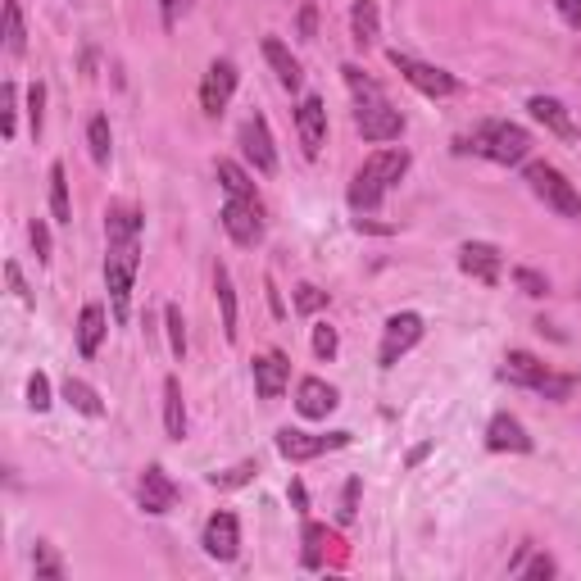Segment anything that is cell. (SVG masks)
Masks as SVG:
<instances>
[{"label":"cell","mask_w":581,"mask_h":581,"mask_svg":"<svg viewBox=\"0 0 581 581\" xmlns=\"http://www.w3.org/2000/svg\"><path fill=\"white\" fill-rule=\"evenodd\" d=\"M404 168H409V155H404V150H377V155H368L364 168L355 173V182H350V205L364 209V214L377 209L386 191L404 178Z\"/></svg>","instance_id":"6da1fadb"},{"label":"cell","mask_w":581,"mask_h":581,"mask_svg":"<svg viewBox=\"0 0 581 581\" xmlns=\"http://www.w3.org/2000/svg\"><path fill=\"white\" fill-rule=\"evenodd\" d=\"M459 150H473V155H486L495 159V164H522L527 159V150H532V137H527V128H518V123H482V128H473V137H463Z\"/></svg>","instance_id":"7a4b0ae2"},{"label":"cell","mask_w":581,"mask_h":581,"mask_svg":"<svg viewBox=\"0 0 581 581\" xmlns=\"http://www.w3.org/2000/svg\"><path fill=\"white\" fill-rule=\"evenodd\" d=\"M500 377H504V382H513V386H527V391H541L545 400H568V395L577 391V377H572V373H550V368H545L536 355H527V350H509Z\"/></svg>","instance_id":"3957f363"},{"label":"cell","mask_w":581,"mask_h":581,"mask_svg":"<svg viewBox=\"0 0 581 581\" xmlns=\"http://www.w3.org/2000/svg\"><path fill=\"white\" fill-rule=\"evenodd\" d=\"M137 268H141V241H109L105 286L114 296V314L119 318H128V296H132V282H137Z\"/></svg>","instance_id":"277c9868"},{"label":"cell","mask_w":581,"mask_h":581,"mask_svg":"<svg viewBox=\"0 0 581 581\" xmlns=\"http://www.w3.org/2000/svg\"><path fill=\"white\" fill-rule=\"evenodd\" d=\"M527 187H532L536 200H545V205L554 209V214L563 218H581V196L577 187H572L568 178H563L554 164H532L527 168Z\"/></svg>","instance_id":"5b68a950"},{"label":"cell","mask_w":581,"mask_h":581,"mask_svg":"<svg viewBox=\"0 0 581 581\" xmlns=\"http://www.w3.org/2000/svg\"><path fill=\"white\" fill-rule=\"evenodd\" d=\"M223 227L237 246H259V241H264V209H259V200L255 196H227Z\"/></svg>","instance_id":"8992f818"},{"label":"cell","mask_w":581,"mask_h":581,"mask_svg":"<svg viewBox=\"0 0 581 581\" xmlns=\"http://www.w3.org/2000/svg\"><path fill=\"white\" fill-rule=\"evenodd\" d=\"M341 445H350V432L318 436V432H296V427H282V432H277V454L291 459V463H309L327 450H341Z\"/></svg>","instance_id":"52a82bcc"},{"label":"cell","mask_w":581,"mask_h":581,"mask_svg":"<svg viewBox=\"0 0 581 581\" xmlns=\"http://www.w3.org/2000/svg\"><path fill=\"white\" fill-rule=\"evenodd\" d=\"M391 64L400 69V78L409 82V87H418L423 96H454L459 91V78L454 73H445V69H436V64H423V60H414V55H400V50H391Z\"/></svg>","instance_id":"ba28073f"},{"label":"cell","mask_w":581,"mask_h":581,"mask_svg":"<svg viewBox=\"0 0 581 581\" xmlns=\"http://www.w3.org/2000/svg\"><path fill=\"white\" fill-rule=\"evenodd\" d=\"M423 341V318L418 314H391L386 318V332H382V350H377V364L382 368H395L400 364V355H409L414 345Z\"/></svg>","instance_id":"9c48e42d"},{"label":"cell","mask_w":581,"mask_h":581,"mask_svg":"<svg viewBox=\"0 0 581 581\" xmlns=\"http://www.w3.org/2000/svg\"><path fill=\"white\" fill-rule=\"evenodd\" d=\"M355 128L364 141H395L404 132V114L395 105H386V96L364 100V105L355 109Z\"/></svg>","instance_id":"30bf717a"},{"label":"cell","mask_w":581,"mask_h":581,"mask_svg":"<svg viewBox=\"0 0 581 581\" xmlns=\"http://www.w3.org/2000/svg\"><path fill=\"white\" fill-rule=\"evenodd\" d=\"M241 155H246L264 178L277 173V150H273V132H268L264 114H250V119L241 123Z\"/></svg>","instance_id":"8fae6325"},{"label":"cell","mask_w":581,"mask_h":581,"mask_svg":"<svg viewBox=\"0 0 581 581\" xmlns=\"http://www.w3.org/2000/svg\"><path fill=\"white\" fill-rule=\"evenodd\" d=\"M232 91H237V64L232 60H214L205 69V82H200V105H205V114H223L227 100H232Z\"/></svg>","instance_id":"7c38bea8"},{"label":"cell","mask_w":581,"mask_h":581,"mask_svg":"<svg viewBox=\"0 0 581 581\" xmlns=\"http://www.w3.org/2000/svg\"><path fill=\"white\" fill-rule=\"evenodd\" d=\"M200 545H205V554H209V559H218V563L237 559V550H241V527H237V518H232V513H214V518L205 522V536H200Z\"/></svg>","instance_id":"4fadbf2b"},{"label":"cell","mask_w":581,"mask_h":581,"mask_svg":"<svg viewBox=\"0 0 581 581\" xmlns=\"http://www.w3.org/2000/svg\"><path fill=\"white\" fill-rule=\"evenodd\" d=\"M137 500L146 513H168L173 504H178V486H173V477L159 468V463H150L146 473H141L137 482Z\"/></svg>","instance_id":"5bb4252c"},{"label":"cell","mask_w":581,"mask_h":581,"mask_svg":"<svg viewBox=\"0 0 581 581\" xmlns=\"http://www.w3.org/2000/svg\"><path fill=\"white\" fill-rule=\"evenodd\" d=\"M296 128H300V146H305L309 159H318V150H323L327 141V105L318 96H305L296 109Z\"/></svg>","instance_id":"9a60e30c"},{"label":"cell","mask_w":581,"mask_h":581,"mask_svg":"<svg viewBox=\"0 0 581 581\" xmlns=\"http://www.w3.org/2000/svg\"><path fill=\"white\" fill-rule=\"evenodd\" d=\"M459 268L468 277H477L482 286H495V282H500L504 259H500V250H495L491 241H468V246L459 250Z\"/></svg>","instance_id":"2e32d148"},{"label":"cell","mask_w":581,"mask_h":581,"mask_svg":"<svg viewBox=\"0 0 581 581\" xmlns=\"http://www.w3.org/2000/svg\"><path fill=\"white\" fill-rule=\"evenodd\" d=\"M286 382H291V364H286L282 350H268V355L255 359V391H259V400H277V395L286 391Z\"/></svg>","instance_id":"e0dca14e"},{"label":"cell","mask_w":581,"mask_h":581,"mask_svg":"<svg viewBox=\"0 0 581 581\" xmlns=\"http://www.w3.org/2000/svg\"><path fill=\"white\" fill-rule=\"evenodd\" d=\"M341 404V395H336V386H327L323 377H305L300 382V391H296V409L305 418H327Z\"/></svg>","instance_id":"ac0fdd59"},{"label":"cell","mask_w":581,"mask_h":581,"mask_svg":"<svg viewBox=\"0 0 581 581\" xmlns=\"http://www.w3.org/2000/svg\"><path fill=\"white\" fill-rule=\"evenodd\" d=\"M486 445H491V450L527 454V450H532V436H527V427H522L513 414H495L491 427H486Z\"/></svg>","instance_id":"d6986e66"},{"label":"cell","mask_w":581,"mask_h":581,"mask_svg":"<svg viewBox=\"0 0 581 581\" xmlns=\"http://www.w3.org/2000/svg\"><path fill=\"white\" fill-rule=\"evenodd\" d=\"M264 60L273 64L277 82H282L286 91H300V82H305V73H300V60H296V55H291V50H286L277 37H264Z\"/></svg>","instance_id":"ffe728a7"},{"label":"cell","mask_w":581,"mask_h":581,"mask_svg":"<svg viewBox=\"0 0 581 581\" xmlns=\"http://www.w3.org/2000/svg\"><path fill=\"white\" fill-rule=\"evenodd\" d=\"M164 427L173 441L187 436V404H182V382L178 377H164Z\"/></svg>","instance_id":"44dd1931"},{"label":"cell","mask_w":581,"mask_h":581,"mask_svg":"<svg viewBox=\"0 0 581 581\" xmlns=\"http://www.w3.org/2000/svg\"><path fill=\"white\" fill-rule=\"evenodd\" d=\"M532 119L536 123H545V128L554 132V137H572V119H568V109H563V100H554V96H532Z\"/></svg>","instance_id":"7402d4cb"},{"label":"cell","mask_w":581,"mask_h":581,"mask_svg":"<svg viewBox=\"0 0 581 581\" xmlns=\"http://www.w3.org/2000/svg\"><path fill=\"white\" fill-rule=\"evenodd\" d=\"M105 237L109 241H141V214L132 205H109V214H105Z\"/></svg>","instance_id":"603a6c76"},{"label":"cell","mask_w":581,"mask_h":581,"mask_svg":"<svg viewBox=\"0 0 581 581\" xmlns=\"http://www.w3.org/2000/svg\"><path fill=\"white\" fill-rule=\"evenodd\" d=\"M100 341H105V309L87 305V309H82V318H78V350L91 359L100 350Z\"/></svg>","instance_id":"cb8c5ba5"},{"label":"cell","mask_w":581,"mask_h":581,"mask_svg":"<svg viewBox=\"0 0 581 581\" xmlns=\"http://www.w3.org/2000/svg\"><path fill=\"white\" fill-rule=\"evenodd\" d=\"M350 32H355V46H373V41H377L382 19H377L373 0H355V10H350Z\"/></svg>","instance_id":"d4e9b609"},{"label":"cell","mask_w":581,"mask_h":581,"mask_svg":"<svg viewBox=\"0 0 581 581\" xmlns=\"http://www.w3.org/2000/svg\"><path fill=\"white\" fill-rule=\"evenodd\" d=\"M214 291H218V309H223V336H227V341H237V291H232L227 268H218V273H214Z\"/></svg>","instance_id":"484cf974"},{"label":"cell","mask_w":581,"mask_h":581,"mask_svg":"<svg viewBox=\"0 0 581 581\" xmlns=\"http://www.w3.org/2000/svg\"><path fill=\"white\" fill-rule=\"evenodd\" d=\"M50 214H55V223H73L69 178H64V164H50Z\"/></svg>","instance_id":"4316f807"},{"label":"cell","mask_w":581,"mask_h":581,"mask_svg":"<svg viewBox=\"0 0 581 581\" xmlns=\"http://www.w3.org/2000/svg\"><path fill=\"white\" fill-rule=\"evenodd\" d=\"M64 400H69L73 409H78V414H87V418H100V414H105L100 395L91 391V386L82 382V377H69V382H64Z\"/></svg>","instance_id":"83f0119b"},{"label":"cell","mask_w":581,"mask_h":581,"mask_svg":"<svg viewBox=\"0 0 581 581\" xmlns=\"http://www.w3.org/2000/svg\"><path fill=\"white\" fill-rule=\"evenodd\" d=\"M218 182H223L227 196H255V182H250V173L241 164H232V159H218Z\"/></svg>","instance_id":"f1b7e54d"},{"label":"cell","mask_w":581,"mask_h":581,"mask_svg":"<svg viewBox=\"0 0 581 581\" xmlns=\"http://www.w3.org/2000/svg\"><path fill=\"white\" fill-rule=\"evenodd\" d=\"M5 50H10V55H23V50H28V32H23L19 0H5Z\"/></svg>","instance_id":"f546056e"},{"label":"cell","mask_w":581,"mask_h":581,"mask_svg":"<svg viewBox=\"0 0 581 581\" xmlns=\"http://www.w3.org/2000/svg\"><path fill=\"white\" fill-rule=\"evenodd\" d=\"M327 545H336V536L318 522H305V568H323V554Z\"/></svg>","instance_id":"4dcf8cb0"},{"label":"cell","mask_w":581,"mask_h":581,"mask_svg":"<svg viewBox=\"0 0 581 581\" xmlns=\"http://www.w3.org/2000/svg\"><path fill=\"white\" fill-rule=\"evenodd\" d=\"M255 473H259V463L246 459V463H237V468H227V473H209V486H214V491H237V486L255 482Z\"/></svg>","instance_id":"1f68e13d"},{"label":"cell","mask_w":581,"mask_h":581,"mask_svg":"<svg viewBox=\"0 0 581 581\" xmlns=\"http://www.w3.org/2000/svg\"><path fill=\"white\" fill-rule=\"evenodd\" d=\"M87 146H91V159L96 164H109V150H114V137H109V119H91L87 123Z\"/></svg>","instance_id":"d6a6232c"},{"label":"cell","mask_w":581,"mask_h":581,"mask_svg":"<svg viewBox=\"0 0 581 581\" xmlns=\"http://www.w3.org/2000/svg\"><path fill=\"white\" fill-rule=\"evenodd\" d=\"M345 87L355 91V100L359 105H364V100H382V87H377L373 78H364V69H355V64H345Z\"/></svg>","instance_id":"836d02e7"},{"label":"cell","mask_w":581,"mask_h":581,"mask_svg":"<svg viewBox=\"0 0 581 581\" xmlns=\"http://www.w3.org/2000/svg\"><path fill=\"white\" fill-rule=\"evenodd\" d=\"M164 327H168V345H173V355H187V323H182V309L168 305L164 309Z\"/></svg>","instance_id":"e575fe53"},{"label":"cell","mask_w":581,"mask_h":581,"mask_svg":"<svg viewBox=\"0 0 581 581\" xmlns=\"http://www.w3.org/2000/svg\"><path fill=\"white\" fill-rule=\"evenodd\" d=\"M513 282H518L522 296H545L550 291V277L536 273V268H513Z\"/></svg>","instance_id":"d590c367"},{"label":"cell","mask_w":581,"mask_h":581,"mask_svg":"<svg viewBox=\"0 0 581 581\" xmlns=\"http://www.w3.org/2000/svg\"><path fill=\"white\" fill-rule=\"evenodd\" d=\"M32 568H37V577H50V581H60L64 577V563L50 554V545L37 541V550H32Z\"/></svg>","instance_id":"8d00e7d4"},{"label":"cell","mask_w":581,"mask_h":581,"mask_svg":"<svg viewBox=\"0 0 581 581\" xmlns=\"http://www.w3.org/2000/svg\"><path fill=\"white\" fill-rule=\"evenodd\" d=\"M0 100H5V109H0V132H5V137H14V114H19V87H14V82H5V87H0Z\"/></svg>","instance_id":"74e56055"},{"label":"cell","mask_w":581,"mask_h":581,"mask_svg":"<svg viewBox=\"0 0 581 581\" xmlns=\"http://www.w3.org/2000/svg\"><path fill=\"white\" fill-rule=\"evenodd\" d=\"M28 404L37 409V414H46V409H50V382H46V373H32L28 377Z\"/></svg>","instance_id":"f35d334b"},{"label":"cell","mask_w":581,"mask_h":581,"mask_svg":"<svg viewBox=\"0 0 581 581\" xmlns=\"http://www.w3.org/2000/svg\"><path fill=\"white\" fill-rule=\"evenodd\" d=\"M327 305V291H318V286H296V309L300 314H318V309Z\"/></svg>","instance_id":"ab89813d"},{"label":"cell","mask_w":581,"mask_h":581,"mask_svg":"<svg viewBox=\"0 0 581 581\" xmlns=\"http://www.w3.org/2000/svg\"><path fill=\"white\" fill-rule=\"evenodd\" d=\"M41 105H46V87H41V82H32V91H28V123H32V137H41Z\"/></svg>","instance_id":"60d3db41"},{"label":"cell","mask_w":581,"mask_h":581,"mask_svg":"<svg viewBox=\"0 0 581 581\" xmlns=\"http://www.w3.org/2000/svg\"><path fill=\"white\" fill-rule=\"evenodd\" d=\"M336 345H341V341H336V332H332V327H314V355L318 359H332L336 355Z\"/></svg>","instance_id":"b9f144b4"},{"label":"cell","mask_w":581,"mask_h":581,"mask_svg":"<svg viewBox=\"0 0 581 581\" xmlns=\"http://www.w3.org/2000/svg\"><path fill=\"white\" fill-rule=\"evenodd\" d=\"M28 237H32V250H37V259L46 264V259H50V227L37 218V223L28 227Z\"/></svg>","instance_id":"7bdbcfd3"},{"label":"cell","mask_w":581,"mask_h":581,"mask_svg":"<svg viewBox=\"0 0 581 581\" xmlns=\"http://www.w3.org/2000/svg\"><path fill=\"white\" fill-rule=\"evenodd\" d=\"M518 577H554V559H545V554H536L527 568H513Z\"/></svg>","instance_id":"ee69618b"},{"label":"cell","mask_w":581,"mask_h":581,"mask_svg":"<svg viewBox=\"0 0 581 581\" xmlns=\"http://www.w3.org/2000/svg\"><path fill=\"white\" fill-rule=\"evenodd\" d=\"M5 277H10V286H14V296L23 300V305H32V291L23 286V273H19V264H5Z\"/></svg>","instance_id":"f6af8a7d"},{"label":"cell","mask_w":581,"mask_h":581,"mask_svg":"<svg viewBox=\"0 0 581 581\" xmlns=\"http://www.w3.org/2000/svg\"><path fill=\"white\" fill-rule=\"evenodd\" d=\"M187 10V0H159V14H164V28H178V14Z\"/></svg>","instance_id":"bcb514c9"},{"label":"cell","mask_w":581,"mask_h":581,"mask_svg":"<svg viewBox=\"0 0 581 581\" xmlns=\"http://www.w3.org/2000/svg\"><path fill=\"white\" fill-rule=\"evenodd\" d=\"M355 500H359V477H355V482H345V495H341V518L345 522L355 518Z\"/></svg>","instance_id":"7dc6e473"},{"label":"cell","mask_w":581,"mask_h":581,"mask_svg":"<svg viewBox=\"0 0 581 581\" xmlns=\"http://www.w3.org/2000/svg\"><path fill=\"white\" fill-rule=\"evenodd\" d=\"M554 10H559L563 23H572V28L581 23V0H554Z\"/></svg>","instance_id":"c3c4849f"},{"label":"cell","mask_w":581,"mask_h":581,"mask_svg":"<svg viewBox=\"0 0 581 581\" xmlns=\"http://www.w3.org/2000/svg\"><path fill=\"white\" fill-rule=\"evenodd\" d=\"M314 28H318V10H314V5H305V10H300V37L314 41Z\"/></svg>","instance_id":"681fc988"},{"label":"cell","mask_w":581,"mask_h":581,"mask_svg":"<svg viewBox=\"0 0 581 581\" xmlns=\"http://www.w3.org/2000/svg\"><path fill=\"white\" fill-rule=\"evenodd\" d=\"M286 495H291V504H296V509H300V513H305V504H309L305 486H300V482H291V491H286Z\"/></svg>","instance_id":"f907efd6"}]
</instances>
